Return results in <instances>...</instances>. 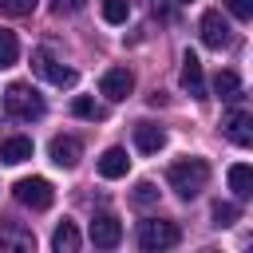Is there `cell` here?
Listing matches in <instances>:
<instances>
[{"label": "cell", "instance_id": "1", "mask_svg": "<svg viewBox=\"0 0 253 253\" xmlns=\"http://www.w3.org/2000/svg\"><path fill=\"white\" fill-rule=\"evenodd\" d=\"M166 182L178 198H198L206 186H210V162L206 158H178L170 170H166Z\"/></svg>", "mask_w": 253, "mask_h": 253}, {"label": "cell", "instance_id": "2", "mask_svg": "<svg viewBox=\"0 0 253 253\" xmlns=\"http://www.w3.org/2000/svg\"><path fill=\"white\" fill-rule=\"evenodd\" d=\"M4 111L12 115V119H40L47 107H43V95L32 87V83H8V91H4Z\"/></svg>", "mask_w": 253, "mask_h": 253}, {"label": "cell", "instance_id": "3", "mask_svg": "<svg viewBox=\"0 0 253 253\" xmlns=\"http://www.w3.org/2000/svg\"><path fill=\"white\" fill-rule=\"evenodd\" d=\"M182 241V229L174 225V221H162V217H146L142 225H138V245L142 249H170V245H178Z\"/></svg>", "mask_w": 253, "mask_h": 253}, {"label": "cell", "instance_id": "4", "mask_svg": "<svg viewBox=\"0 0 253 253\" xmlns=\"http://www.w3.org/2000/svg\"><path fill=\"white\" fill-rule=\"evenodd\" d=\"M12 194H16V202L28 206V210H51V202H55V190H51L47 178H20V182L12 186Z\"/></svg>", "mask_w": 253, "mask_h": 253}, {"label": "cell", "instance_id": "5", "mask_svg": "<svg viewBox=\"0 0 253 253\" xmlns=\"http://www.w3.org/2000/svg\"><path fill=\"white\" fill-rule=\"evenodd\" d=\"M32 71H36V75H43V79H47V83H55V87H71V83L79 79V75H75V67H63V63H59L51 51H43V47H40V51H32Z\"/></svg>", "mask_w": 253, "mask_h": 253}, {"label": "cell", "instance_id": "6", "mask_svg": "<svg viewBox=\"0 0 253 253\" xmlns=\"http://www.w3.org/2000/svg\"><path fill=\"white\" fill-rule=\"evenodd\" d=\"M221 134H225L233 146H249V142H253V115H249L245 107L225 111V119H221Z\"/></svg>", "mask_w": 253, "mask_h": 253}, {"label": "cell", "instance_id": "7", "mask_svg": "<svg viewBox=\"0 0 253 253\" xmlns=\"http://www.w3.org/2000/svg\"><path fill=\"white\" fill-rule=\"evenodd\" d=\"M198 28H202V43H206V47H213V51L229 47V40H233V36H229V20H225L217 8H210V12L202 16V24H198Z\"/></svg>", "mask_w": 253, "mask_h": 253}, {"label": "cell", "instance_id": "8", "mask_svg": "<svg viewBox=\"0 0 253 253\" xmlns=\"http://www.w3.org/2000/svg\"><path fill=\"white\" fill-rule=\"evenodd\" d=\"M99 91H103L111 103H123V99L134 91V75H130V67H107L103 79H99Z\"/></svg>", "mask_w": 253, "mask_h": 253}, {"label": "cell", "instance_id": "9", "mask_svg": "<svg viewBox=\"0 0 253 253\" xmlns=\"http://www.w3.org/2000/svg\"><path fill=\"white\" fill-rule=\"evenodd\" d=\"M47 154H51V162H55V166L71 170V166H79V158H83V142H79L75 134H55V138H51V146H47Z\"/></svg>", "mask_w": 253, "mask_h": 253}, {"label": "cell", "instance_id": "10", "mask_svg": "<svg viewBox=\"0 0 253 253\" xmlns=\"http://www.w3.org/2000/svg\"><path fill=\"white\" fill-rule=\"evenodd\" d=\"M91 241H95L99 249H115V245L123 241V221H119L115 213H99V217L91 221Z\"/></svg>", "mask_w": 253, "mask_h": 253}, {"label": "cell", "instance_id": "11", "mask_svg": "<svg viewBox=\"0 0 253 253\" xmlns=\"http://www.w3.org/2000/svg\"><path fill=\"white\" fill-rule=\"evenodd\" d=\"M0 249L32 253V249H36V237H32V229H24L20 221H0Z\"/></svg>", "mask_w": 253, "mask_h": 253}, {"label": "cell", "instance_id": "12", "mask_svg": "<svg viewBox=\"0 0 253 253\" xmlns=\"http://www.w3.org/2000/svg\"><path fill=\"white\" fill-rule=\"evenodd\" d=\"M182 87L194 95V99H206V75H202V63H198V55L194 51H186L182 55Z\"/></svg>", "mask_w": 253, "mask_h": 253}, {"label": "cell", "instance_id": "13", "mask_svg": "<svg viewBox=\"0 0 253 253\" xmlns=\"http://www.w3.org/2000/svg\"><path fill=\"white\" fill-rule=\"evenodd\" d=\"M134 146H138L142 154H158V150L166 146V130H162L158 123H138V126H134Z\"/></svg>", "mask_w": 253, "mask_h": 253}, {"label": "cell", "instance_id": "14", "mask_svg": "<svg viewBox=\"0 0 253 253\" xmlns=\"http://www.w3.org/2000/svg\"><path fill=\"white\" fill-rule=\"evenodd\" d=\"M28 158H32V138L12 134V138L0 142V162H4V166H20V162H28Z\"/></svg>", "mask_w": 253, "mask_h": 253}, {"label": "cell", "instance_id": "15", "mask_svg": "<svg viewBox=\"0 0 253 253\" xmlns=\"http://www.w3.org/2000/svg\"><path fill=\"white\" fill-rule=\"evenodd\" d=\"M126 166H130V158H126L123 146H107V150L99 154V174H103V178H123Z\"/></svg>", "mask_w": 253, "mask_h": 253}, {"label": "cell", "instance_id": "16", "mask_svg": "<svg viewBox=\"0 0 253 253\" xmlns=\"http://www.w3.org/2000/svg\"><path fill=\"white\" fill-rule=\"evenodd\" d=\"M225 178H229V190H233L237 198H249V194H253V166H249V162H233Z\"/></svg>", "mask_w": 253, "mask_h": 253}, {"label": "cell", "instance_id": "17", "mask_svg": "<svg viewBox=\"0 0 253 253\" xmlns=\"http://www.w3.org/2000/svg\"><path fill=\"white\" fill-rule=\"evenodd\" d=\"M51 249H55V253H75V249H79V229H75V221H59V225H55Z\"/></svg>", "mask_w": 253, "mask_h": 253}, {"label": "cell", "instance_id": "18", "mask_svg": "<svg viewBox=\"0 0 253 253\" xmlns=\"http://www.w3.org/2000/svg\"><path fill=\"white\" fill-rule=\"evenodd\" d=\"M71 115H75V119L103 123V119H107V107H103V103H95L91 95H75V99H71Z\"/></svg>", "mask_w": 253, "mask_h": 253}, {"label": "cell", "instance_id": "19", "mask_svg": "<svg viewBox=\"0 0 253 253\" xmlns=\"http://www.w3.org/2000/svg\"><path fill=\"white\" fill-rule=\"evenodd\" d=\"M213 91L221 95V99H241V79H237V71H217L213 75Z\"/></svg>", "mask_w": 253, "mask_h": 253}, {"label": "cell", "instance_id": "20", "mask_svg": "<svg viewBox=\"0 0 253 253\" xmlns=\"http://www.w3.org/2000/svg\"><path fill=\"white\" fill-rule=\"evenodd\" d=\"M16 59H20V40H16V32L0 28V67H12Z\"/></svg>", "mask_w": 253, "mask_h": 253}, {"label": "cell", "instance_id": "21", "mask_svg": "<svg viewBox=\"0 0 253 253\" xmlns=\"http://www.w3.org/2000/svg\"><path fill=\"white\" fill-rule=\"evenodd\" d=\"M103 20L107 24H126L130 20V0H103Z\"/></svg>", "mask_w": 253, "mask_h": 253}, {"label": "cell", "instance_id": "22", "mask_svg": "<svg viewBox=\"0 0 253 253\" xmlns=\"http://www.w3.org/2000/svg\"><path fill=\"white\" fill-rule=\"evenodd\" d=\"M210 217H213V225H233V221L241 217V210H237L233 202H213V210H210Z\"/></svg>", "mask_w": 253, "mask_h": 253}, {"label": "cell", "instance_id": "23", "mask_svg": "<svg viewBox=\"0 0 253 253\" xmlns=\"http://www.w3.org/2000/svg\"><path fill=\"white\" fill-rule=\"evenodd\" d=\"M130 202H134V206H142V210H146V206H154V202H158L154 182H138V186H134V194H130Z\"/></svg>", "mask_w": 253, "mask_h": 253}, {"label": "cell", "instance_id": "24", "mask_svg": "<svg viewBox=\"0 0 253 253\" xmlns=\"http://www.w3.org/2000/svg\"><path fill=\"white\" fill-rule=\"evenodd\" d=\"M40 0H0V12L4 16H32Z\"/></svg>", "mask_w": 253, "mask_h": 253}, {"label": "cell", "instance_id": "25", "mask_svg": "<svg viewBox=\"0 0 253 253\" xmlns=\"http://www.w3.org/2000/svg\"><path fill=\"white\" fill-rule=\"evenodd\" d=\"M225 8H229L237 20H253V0H225Z\"/></svg>", "mask_w": 253, "mask_h": 253}, {"label": "cell", "instance_id": "26", "mask_svg": "<svg viewBox=\"0 0 253 253\" xmlns=\"http://www.w3.org/2000/svg\"><path fill=\"white\" fill-rule=\"evenodd\" d=\"M87 0H55V12H83Z\"/></svg>", "mask_w": 253, "mask_h": 253}, {"label": "cell", "instance_id": "27", "mask_svg": "<svg viewBox=\"0 0 253 253\" xmlns=\"http://www.w3.org/2000/svg\"><path fill=\"white\" fill-rule=\"evenodd\" d=\"M158 4H190V0H154V8H158Z\"/></svg>", "mask_w": 253, "mask_h": 253}]
</instances>
